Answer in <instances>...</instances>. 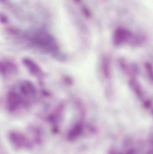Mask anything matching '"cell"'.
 <instances>
[{"label": "cell", "mask_w": 153, "mask_h": 154, "mask_svg": "<svg viewBox=\"0 0 153 154\" xmlns=\"http://www.w3.org/2000/svg\"><path fill=\"white\" fill-rule=\"evenodd\" d=\"M81 128V127H76L75 128H74L72 130L69 134V139L70 140H73L74 139H76L78 136L80 135L81 133L82 132Z\"/></svg>", "instance_id": "1"}]
</instances>
